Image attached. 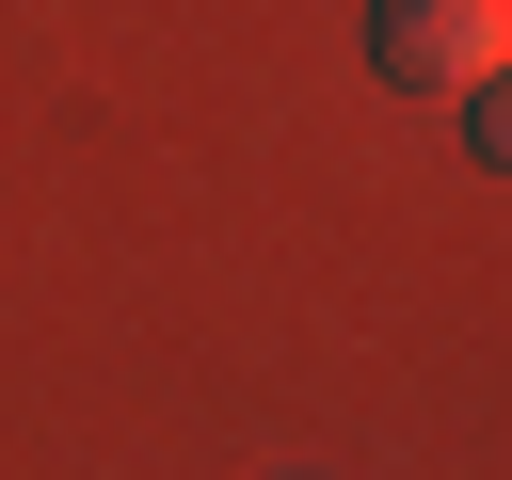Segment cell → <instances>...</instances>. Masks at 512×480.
Returning <instances> with one entry per match:
<instances>
[{
	"instance_id": "cell-1",
	"label": "cell",
	"mask_w": 512,
	"mask_h": 480,
	"mask_svg": "<svg viewBox=\"0 0 512 480\" xmlns=\"http://www.w3.org/2000/svg\"><path fill=\"white\" fill-rule=\"evenodd\" d=\"M368 64L400 96H464L512 64V0H368Z\"/></svg>"
},
{
	"instance_id": "cell-2",
	"label": "cell",
	"mask_w": 512,
	"mask_h": 480,
	"mask_svg": "<svg viewBox=\"0 0 512 480\" xmlns=\"http://www.w3.org/2000/svg\"><path fill=\"white\" fill-rule=\"evenodd\" d=\"M464 144H480V160L512 176V64H496V80H464Z\"/></svg>"
}]
</instances>
